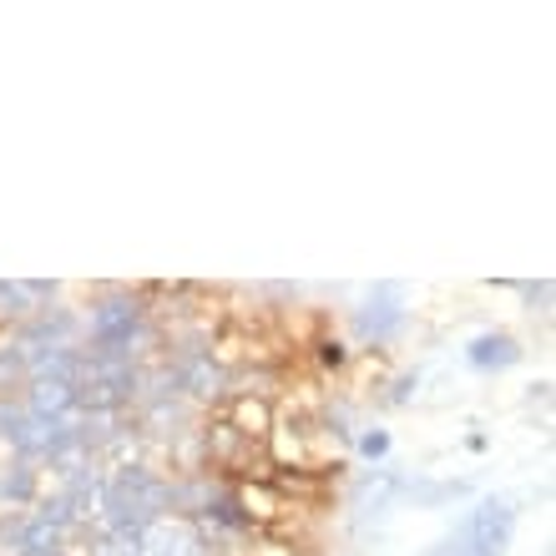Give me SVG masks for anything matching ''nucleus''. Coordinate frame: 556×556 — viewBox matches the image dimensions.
<instances>
[{
    "label": "nucleus",
    "mask_w": 556,
    "mask_h": 556,
    "mask_svg": "<svg viewBox=\"0 0 556 556\" xmlns=\"http://www.w3.org/2000/svg\"><path fill=\"white\" fill-rule=\"evenodd\" d=\"M26 405H21V395H0V440L5 445H15L21 440V430H26Z\"/></svg>",
    "instance_id": "15"
},
{
    "label": "nucleus",
    "mask_w": 556,
    "mask_h": 556,
    "mask_svg": "<svg viewBox=\"0 0 556 556\" xmlns=\"http://www.w3.org/2000/svg\"><path fill=\"white\" fill-rule=\"evenodd\" d=\"M21 405H26V415H36V420H76V410H81L76 384H66V380H26Z\"/></svg>",
    "instance_id": "7"
},
{
    "label": "nucleus",
    "mask_w": 556,
    "mask_h": 556,
    "mask_svg": "<svg viewBox=\"0 0 556 556\" xmlns=\"http://www.w3.org/2000/svg\"><path fill=\"white\" fill-rule=\"evenodd\" d=\"M76 334H81V314H76V308H61V304L30 314L26 324L11 329V339L21 350H56V344H76Z\"/></svg>",
    "instance_id": "5"
},
{
    "label": "nucleus",
    "mask_w": 556,
    "mask_h": 556,
    "mask_svg": "<svg viewBox=\"0 0 556 556\" xmlns=\"http://www.w3.org/2000/svg\"><path fill=\"white\" fill-rule=\"evenodd\" d=\"M41 496V466H30L21 455H11L5 466H0V506H11V511H30Z\"/></svg>",
    "instance_id": "9"
},
{
    "label": "nucleus",
    "mask_w": 556,
    "mask_h": 556,
    "mask_svg": "<svg viewBox=\"0 0 556 556\" xmlns=\"http://www.w3.org/2000/svg\"><path fill=\"white\" fill-rule=\"evenodd\" d=\"M527 359V350H521V339L506 334V329H485V334H476L466 344V365L476 369V375H506V369H516Z\"/></svg>",
    "instance_id": "6"
},
{
    "label": "nucleus",
    "mask_w": 556,
    "mask_h": 556,
    "mask_svg": "<svg viewBox=\"0 0 556 556\" xmlns=\"http://www.w3.org/2000/svg\"><path fill=\"white\" fill-rule=\"evenodd\" d=\"M405 319H410V308H405V283H375V289L359 299V308L350 314L354 339L369 344V350H380V344L400 339Z\"/></svg>",
    "instance_id": "3"
},
{
    "label": "nucleus",
    "mask_w": 556,
    "mask_h": 556,
    "mask_svg": "<svg viewBox=\"0 0 556 556\" xmlns=\"http://www.w3.org/2000/svg\"><path fill=\"white\" fill-rule=\"evenodd\" d=\"M415 390H420V375L410 369V375H400V380L390 384V395H384V405H395V410H400V405H410V400H415Z\"/></svg>",
    "instance_id": "19"
},
{
    "label": "nucleus",
    "mask_w": 556,
    "mask_h": 556,
    "mask_svg": "<svg viewBox=\"0 0 556 556\" xmlns=\"http://www.w3.org/2000/svg\"><path fill=\"white\" fill-rule=\"evenodd\" d=\"M167 521V476H157L152 466H112L97 496V527L102 531H137Z\"/></svg>",
    "instance_id": "1"
},
{
    "label": "nucleus",
    "mask_w": 556,
    "mask_h": 556,
    "mask_svg": "<svg viewBox=\"0 0 556 556\" xmlns=\"http://www.w3.org/2000/svg\"><path fill=\"white\" fill-rule=\"evenodd\" d=\"M521 299H527L531 308H546L552 304V278H542V283H521Z\"/></svg>",
    "instance_id": "20"
},
{
    "label": "nucleus",
    "mask_w": 556,
    "mask_h": 556,
    "mask_svg": "<svg viewBox=\"0 0 556 556\" xmlns=\"http://www.w3.org/2000/svg\"><path fill=\"white\" fill-rule=\"evenodd\" d=\"M390 445H395V440H390V430H384V425H365V430L354 435V451L365 455V460H384V455H390Z\"/></svg>",
    "instance_id": "16"
},
{
    "label": "nucleus",
    "mask_w": 556,
    "mask_h": 556,
    "mask_svg": "<svg viewBox=\"0 0 556 556\" xmlns=\"http://www.w3.org/2000/svg\"><path fill=\"white\" fill-rule=\"evenodd\" d=\"M26 521H30V511H0V552L11 556V552H21V536H26Z\"/></svg>",
    "instance_id": "17"
},
{
    "label": "nucleus",
    "mask_w": 556,
    "mask_h": 556,
    "mask_svg": "<svg viewBox=\"0 0 556 556\" xmlns=\"http://www.w3.org/2000/svg\"><path fill=\"white\" fill-rule=\"evenodd\" d=\"M516 521L521 511L511 496H481L425 556H506L516 542Z\"/></svg>",
    "instance_id": "2"
},
{
    "label": "nucleus",
    "mask_w": 556,
    "mask_h": 556,
    "mask_svg": "<svg viewBox=\"0 0 556 556\" xmlns=\"http://www.w3.org/2000/svg\"><path fill=\"white\" fill-rule=\"evenodd\" d=\"M26 350L11 334H0V395H21L26 390Z\"/></svg>",
    "instance_id": "13"
},
{
    "label": "nucleus",
    "mask_w": 556,
    "mask_h": 556,
    "mask_svg": "<svg viewBox=\"0 0 556 556\" xmlns=\"http://www.w3.org/2000/svg\"><path fill=\"white\" fill-rule=\"evenodd\" d=\"M167 365H173V380H177V400L207 405V400H223L233 390V375H228L207 350H182V354H173Z\"/></svg>",
    "instance_id": "4"
},
{
    "label": "nucleus",
    "mask_w": 556,
    "mask_h": 556,
    "mask_svg": "<svg viewBox=\"0 0 556 556\" xmlns=\"http://www.w3.org/2000/svg\"><path fill=\"white\" fill-rule=\"evenodd\" d=\"M466 496V481H405V496L400 501H415V506H445V501Z\"/></svg>",
    "instance_id": "14"
},
{
    "label": "nucleus",
    "mask_w": 556,
    "mask_h": 556,
    "mask_svg": "<svg viewBox=\"0 0 556 556\" xmlns=\"http://www.w3.org/2000/svg\"><path fill=\"white\" fill-rule=\"evenodd\" d=\"M26 375H30V380L81 384V375H87V350H76V344H56V350H26Z\"/></svg>",
    "instance_id": "8"
},
{
    "label": "nucleus",
    "mask_w": 556,
    "mask_h": 556,
    "mask_svg": "<svg viewBox=\"0 0 556 556\" xmlns=\"http://www.w3.org/2000/svg\"><path fill=\"white\" fill-rule=\"evenodd\" d=\"M41 299L30 289V278H0V324H26L30 314H41Z\"/></svg>",
    "instance_id": "12"
},
{
    "label": "nucleus",
    "mask_w": 556,
    "mask_h": 556,
    "mask_svg": "<svg viewBox=\"0 0 556 556\" xmlns=\"http://www.w3.org/2000/svg\"><path fill=\"white\" fill-rule=\"evenodd\" d=\"M203 451H207V466L238 470L243 466V455L253 451V440H243L228 420H213V425H203Z\"/></svg>",
    "instance_id": "11"
},
{
    "label": "nucleus",
    "mask_w": 556,
    "mask_h": 556,
    "mask_svg": "<svg viewBox=\"0 0 556 556\" xmlns=\"http://www.w3.org/2000/svg\"><path fill=\"white\" fill-rule=\"evenodd\" d=\"M223 420L233 425L243 440H253V445H258V440H268V430H274V405H268L264 395H233Z\"/></svg>",
    "instance_id": "10"
},
{
    "label": "nucleus",
    "mask_w": 556,
    "mask_h": 556,
    "mask_svg": "<svg viewBox=\"0 0 556 556\" xmlns=\"http://www.w3.org/2000/svg\"><path fill=\"white\" fill-rule=\"evenodd\" d=\"M314 359H319L324 369H344L350 365V344H344V339H319V344H314Z\"/></svg>",
    "instance_id": "18"
}]
</instances>
